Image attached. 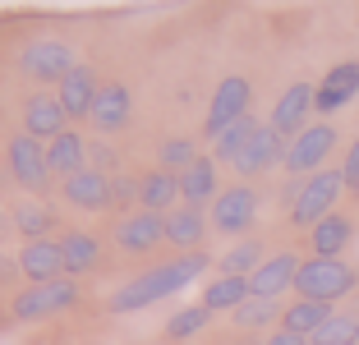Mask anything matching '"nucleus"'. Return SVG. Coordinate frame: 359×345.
I'll use <instances>...</instances> for the list:
<instances>
[{
	"mask_svg": "<svg viewBox=\"0 0 359 345\" xmlns=\"http://www.w3.org/2000/svg\"><path fill=\"white\" fill-rule=\"evenodd\" d=\"M337 143H341V129L332 125V120H313L304 134L290 138V147H285V166H281V170H285L290 180L318 175V170L327 166V157L337 152Z\"/></svg>",
	"mask_w": 359,
	"mask_h": 345,
	"instance_id": "obj_7",
	"label": "nucleus"
},
{
	"mask_svg": "<svg viewBox=\"0 0 359 345\" xmlns=\"http://www.w3.org/2000/svg\"><path fill=\"white\" fill-rule=\"evenodd\" d=\"M341 175H346V184L359 180V134H355V143L346 147V157H341Z\"/></svg>",
	"mask_w": 359,
	"mask_h": 345,
	"instance_id": "obj_37",
	"label": "nucleus"
},
{
	"mask_svg": "<svg viewBox=\"0 0 359 345\" xmlns=\"http://www.w3.org/2000/svg\"><path fill=\"white\" fill-rule=\"evenodd\" d=\"M263 129V120H254V115H244V120H235L231 129H226L222 138H212V157L222 161V166H231L235 157H240L244 147H249V138Z\"/></svg>",
	"mask_w": 359,
	"mask_h": 345,
	"instance_id": "obj_32",
	"label": "nucleus"
},
{
	"mask_svg": "<svg viewBox=\"0 0 359 345\" xmlns=\"http://www.w3.org/2000/svg\"><path fill=\"white\" fill-rule=\"evenodd\" d=\"M235 345H263V341H254V336H249V341H235Z\"/></svg>",
	"mask_w": 359,
	"mask_h": 345,
	"instance_id": "obj_41",
	"label": "nucleus"
},
{
	"mask_svg": "<svg viewBox=\"0 0 359 345\" xmlns=\"http://www.w3.org/2000/svg\"><path fill=\"white\" fill-rule=\"evenodd\" d=\"M88 147H93V138H83V129H65L60 138H51L46 143V161H51V175L55 180H69L79 175V170H88Z\"/></svg>",
	"mask_w": 359,
	"mask_h": 345,
	"instance_id": "obj_24",
	"label": "nucleus"
},
{
	"mask_svg": "<svg viewBox=\"0 0 359 345\" xmlns=\"http://www.w3.org/2000/svg\"><path fill=\"white\" fill-rule=\"evenodd\" d=\"M60 249H65V276H93V272H102V262H106V244H102V235L97 230H83V226H74V230H65L60 235Z\"/></svg>",
	"mask_w": 359,
	"mask_h": 345,
	"instance_id": "obj_17",
	"label": "nucleus"
},
{
	"mask_svg": "<svg viewBox=\"0 0 359 345\" xmlns=\"http://www.w3.org/2000/svg\"><path fill=\"white\" fill-rule=\"evenodd\" d=\"M309 115H313V83H290L281 97H276L267 125H272L281 138H295V134H304V129L313 125Z\"/></svg>",
	"mask_w": 359,
	"mask_h": 345,
	"instance_id": "obj_18",
	"label": "nucleus"
},
{
	"mask_svg": "<svg viewBox=\"0 0 359 345\" xmlns=\"http://www.w3.org/2000/svg\"><path fill=\"white\" fill-rule=\"evenodd\" d=\"M19 272L23 285H46V281H60L65 276V249H60V235L55 240H28L19 253Z\"/></svg>",
	"mask_w": 359,
	"mask_h": 345,
	"instance_id": "obj_15",
	"label": "nucleus"
},
{
	"mask_svg": "<svg viewBox=\"0 0 359 345\" xmlns=\"http://www.w3.org/2000/svg\"><path fill=\"white\" fill-rule=\"evenodd\" d=\"M180 175L175 170H166V166H152V170H143L138 175V208H148V212H175L180 208Z\"/></svg>",
	"mask_w": 359,
	"mask_h": 345,
	"instance_id": "obj_25",
	"label": "nucleus"
},
{
	"mask_svg": "<svg viewBox=\"0 0 359 345\" xmlns=\"http://www.w3.org/2000/svg\"><path fill=\"white\" fill-rule=\"evenodd\" d=\"M285 147H290V138H281L272 125H263L254 138H249V147H244L240 157L231 161V170H235L240 180H249V184H254L258 175H267V170L285 166Z\"/></svg>",
	"mask_w": 359,
	"mask_h": 345,
	"instance_id": "obj_13",
	"label": "nucleus"
},
{
	"mask_svg": "<svg viewBox=\"0 0 359 345\" xmlns=\"http://www.w3.org/2000/svg\"><path fill=\"white\" fill-rule=\"evenodd\" d=\"M249 276H226V272H217L208 285H203V299L198 304H208L212 313H235L244 299H249Z\"/></svg>",
	"mask_w": 359,
	"mask_h": 345,
	"instance_id": "obj_28",
	"label": "nucleus"
},
{
	"mask_svg": "<svg viewBox=\"0 0 359 345\" xmlns=\"http://www.w3.org/2000/svg\"><path fill=\"white\" fill-rule=\"evenodd\" d=\"M263 262H267V244L258 240V235H244V240H235L231 249L217 258V272H226V276H254Z\"/></svg>",
	"mask_w": 359,
	"mask_h": 345,
	"instance_id": "obj_29",
	"label": "nucleus"
},
{
	"mask_svg": "<svg viewBox=\"0 0 359 345\" xmlns=\"http://www.w3.org/2000/svg\"><path fill=\"white\" fill-rule=\"evenodd\" d=\"M5 170H10V180L28 194V198H42L46 189H51V161H46V143L32 134H14L10 143H5Z\"/></svg>",
	"mask_w": 359,
	"mask_h": 345,
	"instance_id": "obj_6",
	"label": "nucleus"
},
{
	"mask_svg": "<svg viewBox=\"0 0 359 345\" xmlns=\"http://www.w3.org/2000/svg\"><path fill=\"white\" fill-rule=\"evenodd\" d=\"M359 290V267L350 258H304L295 276V295L299 299H323V304H341Z\"/></svg>",
	"mask_w": 359,
	"mask_h": 345,
	"instance_id": "obj_3",
	"label": "nucleus"
},
{
	"mask_svg": "<svg viewBox=\"0 0 359 345\" xmlns=\"http://www.w3.org/2000/svg\"><path fill=\"white\" fill-rule=\"evenodd\" d=\"M355 97H359V60H337L313 83V111L323 115V120H332V115L346 111Z\"/></svg>",
	"mask_w": 359,
	"mask_h": 345,
	"instance_id": "obj_12",
	"label": "nucleus"
},
{
	"mask_svg": "<svg viewBox=\"0 0 359 345\" xmlns=\"http://www.w3.org/2000/svg\"><path fill=\"white\" fill-rule=\"evenodd\" d=\"M129 120H134V93H129V83H120V79L102 83V93H97V102H93V115H88L93 134L116 138V134L129 129Z\"/></svg>",
	"mask_w": 359,
	"mask_h": 345,
	"instance_id": "obj_11",
	"label": "nucleus"
},
{
	"mask_svg": "<svg viewBox=\"0 0 359 345\" xmlns=\"http://www.w3.org/2000/svg\"><path fill=\"white\" fill-rule=\"evenodd\" d=\"M281 313H285L281 299H258V295H249V299L231 313V327L244 332V336H267V332L281 327Z\"/></svg>",
	"mask_w": 359,
	"mask_h": 345,
	"instance_id": "obj_27",
	"label": "nucleus"
},
{
	"mask_svg": "<svg viewBox=\"0 0 359 345\" xmlns=\"http://www.w3.org/2000/svg\"><path fill=\"white\" fill-rule=\"evenodd\" d=\"M299 267H304V258H299L295 249L267 253V262L258 267L254 276H249V290H254L258 299H281L285 290H295V276H299Z\"/></svg>",
	"mask_w": 359,
	"mask_h": 345,
	"instance_id": "obj_16",
	"label": "nucleus"
},
{
	"mask_svg": "<svg viewBox=\"0 0 359 345\" xmlns=\"http://www.w3.org/2000/svg\"><path fill=\"white\" fill-rule=\"evenodd\" d=\"M350 194H355V203H359V180H355V184H350Z\"/></svg>",
	"mask_w": 359,
	"mask_h": 345,
	"instance_id": "obj_40",
	"label": "nucleus"
},
{
	"mask_svg": "<svg viewBox=\"0 0 359 345\" xmlns=\"http://www.w3.org/2000/svg\"><path fill=\"white\" fill-rule=\"evenodd\" d=\"M346 175H341V166H323L318 175H309L304 184H299V198L295 208H290V226L295 230H313L323 217H332L341 203V194H346Z\"/></svg>",
	"mask_w": 359,
	"mask_h": 345,
	"instance_id": "obj_5",
	"label": "nucleus"
},
{
	"mask_svg": "<svg viewBox=\"0 0 359 345\" xmlns=\"http://www.w3.org/2000/svg\"><path fill=\"white\" fill-rule=\"evenodd\" d=\"M249 102H254V83H249L244 74L222 79V83H217V93H212V102H208L203 138H222L226 129L235 125V120H244V115H249Z\"/></svg>",
	"mask_w": 359,
	"mask_h": 345,
	"instance_id": "obj_10",
	"label": "nucleus"
},
{
	"mask_svg": "<svg viewBox=\"0 0 359 345\" xmlns=\"http://www.w3.org/2000/svg\"><path fill=\"white\" fill-rule=\"evenodd\" d=\"M60 198L74 212H111V175L102 170H79V175L60 180Z\"/></svg>",
	"mask_w": 359,
	"mask_h": 345,
	"instance_id": "obj_19",
	"label": "nucleus"
},
{
	"mask_svg": "<svg viewBox=\"0 0 359 345\" xmlns=\"http://www.w3.org/2000/svg\"><path fill=\"white\" fill-rule=\"evenodd\" d=\"M79 299H83V285L74 276H60V281H46V285H23V290L10 295V323L19 327L46 323V318L69 313Z\"/></svg>",
	"mask_w": 359,
	"mask_h": 345,
	"instance_id": "obj_2",
	"label": "nucleus"
},
{
	"mask_svg": "<svg viewBox=\"0 0 359 345\" xmlns=\"http://www.w3.org/2000/svg\"><path fill=\"white\" fill-rule=\"evenodd\" d=\"M263 345H313V341H309V336H299V332H285V327H276V332L263 336Z\"/></svg>",
	"mask_w": 359,
	"mask_h": 345,
	"instance_id": "obj_38",
	"label": "nucleus"
},
{
	"mask_svg": "<svg viewBox=\"0 0 359 345\" xmlns=\"http://www.w3.org/2000/svg\"><path fill=\"white\" fill-rule=\"evenodd\" d=\"M258 208H263V194H258L249 180L240 184H226L217 194V203L208 208V221H212V235H226V240H244L258 221Z\"/></svg>",
	"mask_w": 359,
	"mask_h": 345,
	"instance_id": "obj_4",
	"label": "nucleus"
},
{
	"mask_svg": "<svg viewBox=\"0 0 359 345\" xmlns=\"http://www.w3.org/2000/svg\"><path fill=\"white\" fill-rule=\"evenodd\" d=\"M88 166L102 170V175H120V170H125V157L116 152L111 138H93V147H88Z\"/></svg>",
	"mask_w": 359,
	"mask_h": 345,
	"instance_id": "obj_36",
	"label": "nucleus"
},
{
	"mask_svg": "<svg viewBox=\"0 0 359 345\" xmlns=\"http://www.w3.org/2000/svg\"><path fill=\"white\" fill-rule=\"evenodd\" d=\"M10 221H14V235L23 244L28 240H55V230H60V212L46 198H19L10 208Z\"/></svg>",
	"mask_w": 359,
	"mask_h": 345,
	"instance_id": "obj_21",
	"label": "nucleus"
},
{
	"mask_svg": "<svg viewBox=\"0 0 359 345\" xmlns=\"http://www.w3.org/2000/svg\"><path fill=\"white\" fill-rule=\"evenodd\" d=\"M74 125L69 115H65L60 97H55V88H37V93L23 102V134L42 138V143H51V138H60L65 129Z\"/></svg>",
	"mask_w": 359,
	"mask_h": 345,
	"instance_id": "obj_14",
	"label": "nucleus"
},
{
	"mask_svg": "<svg viewBox=\"0 0 359 345\" xmlns=\"http://www.w3.org/2000/svg\"><path fill=\"white\" fill-rule=\"evenodd\" d=\"M208 267H212V258L203 249L198 253H175V258H166V262H152V267H143L138 276H129V281L111 295V313H138V309H152V304L180 295L184 285H194Z\"/></svg>",
	"mask_w": 359,
	"mask_h": 345,
	"instance_id": "obj_1",
	"label": "nucleus"
},
{
	"mask_svg": "<svg viewBox=\"0 0 359 345\" xmlns=\"http://www.w3.org/2000/svg\"><path fill=\"white\" fill-rule=\"evenodd\" d=\"M309 341L313 345H359V309H337Z\"/></svg>",
	"mask_w": 359,
	"mask_h": 345,
	"instance_id": "obj_33",
	"label": "nucleus"
},
{
	"mask_svg": "<svg viewBox=\"0 0 359 345\" xmlns=\"http://www.w3.org/2000/svg\"><path fill=\"white\" fill-rule=\"evenodd\" d=\"M97 93H102V79H97V69L88 60L79 65V69L69 74L60 88H55V97H60V106H65V115H69V120H88V115H93Z\"/></svg>",
	"mask_w": 359,
	"mask_h": 345,
	"instance_id": "obj_23",
	"label": "nucleus"
},
{
	"mask_svg": "<svg viewBox=\"0 0 359 345\" xmlns=\"http://www.w3.org/2000/svg\"><path fill=\"white\" fill-rule=\"evenodd\" d=\"M111 244H116L125 258H148V253H157L161 244H166V217H161V212H148V208L129 212V217H120L116 226H111Z\"/></svg>",
	"mask_w": 359,
	"mask_h": 345,
	"instance_id": "obj_9",
	"label": "nucleus"
},
{
	"mask_svg": "<svg viewBox=\"0 0 359 345\" xmlns=\"http://www.w3.org/2000/svg\"><path fill=\"white\" fill-rule=\"evenodd\" d=\"M212 318L217 313H212L208 304H184V309H175V313L166 318V341H175V345L194 341V336H203L212 327Z\"/></svg>",
	"mask_w": 359,
	"mask_h": 345,
	"instance_id": "obj_31",
	"label": "nucleus"
},
{
	"mask_svg": "<svg viewBox=\"0 0 359 345\" xmlns=\"http://www.w3.org/2000/svg\"><path fill=\"white\" fill-rule=\"evenodd\" d=\"M10 230H14V221H10V212H5V208H0V244H5V240H10Z\"/></svg>",
	"mask_w": 359,
	"mask_h": 345,
	"instance_id": "obj_39",
	"label": "nucleus"
},
{
	"mask_svg": "<svg viewBox=\"0 0 359 345\" xmlns=\"http://www.w3.org/2000/svg\"><path fill=\"white\" fill-rule=\"evenodd\" d=\"M111 208H116L120 217L138 212V175H134V170H120V175H111Z\"/></svg>",
	"mask_w": 359,
	"mask_h": 345,
	"instance_id": "obj_35",
	"label": "nucleus"
},
{
	"mask_svg": "<svg viewBox=\"0 0 359 345\" xmlns=\"http://www.w3.org/2000/svg\"><path fill=\"white\" fill-rule=\"evenodd\" d=\"M350 240H355V221L346 212H332L309 230V258H346Z\"/></svg>",
	"mask_w": 359,
	"mask_h": 345,
	"instance_id": "obj_26",
	"label": "nucleus"
},
{
	"mask_svg": "<svg viewBox=\"0 0 359 345\" xmlns=\"http://www.w3.org/2000/svg\"><path fill=\"white\" fill-rule=\"evenodd\" d=\"M79 51L69 42H60V37H37V42H28L23 46V55H19V69L28 74L32 83H51V88H60L69 74L79 69Z\"/></svg>",
	"mask_w": 359,
	"mask_h": 345,
	"instance_id": "obj_8",
	"label": "nucleus"
},
{
	"mask_svg": "<svg viewBox=\"0 0 359 345\" xmlns=\"http://www.w3.org/2000/svg\"><path fill=\"white\" fill-rule=\"evenodd\" d=\"M337 313V304H323V299H290L285 304V313H281V327L285 332H299V336H313L318 327L327 323V318Z\"/></svg>",
	"mask_w": 359,
	"mask_h": 345,
	"instance_id": "obj_30",
	"label": "nucleus"
},
{
	"mask_svg": "<svg viewBox=\"0 0 359 345\" xmlns=\"http://www.w3.org/2000/svg\"><path fill=\"white\" fill-rule=\"evenodd\" d=\"M198 157H203V152H198V138H194V134H170L166 143L157 147V166L175 170V175H180V170H189Z\"/></svg>",
	"mask_w": 359,
	"mask_h": 345,
	"instance_id": "obj_34",
	"label": "nucleus"
},
{
	"mask_svg": "<svg viewBox=\"0 0 359 345\" xmlns=\"http://www.w3.org/2000/svg\"><path fill=\"white\" fill-rule=\"evenodd\" d=\"M212 235V221H208V208H189L180 203L175 212H166V244L175 253H198Z\"/></svg>",
	"mask_w": 359,
	"mask_h": 345,
	"instance_id": "obj_20",
	"label": "nucleus"
},
{
	"mask_svg": "<svg viewBox=\"0 0 359 345\" xmlns=\"http://www.w3.org/2000/svg\"><path fill=\"white\" fill-rule=\"evenodd\" d=\"M222 194V161L217 157H198L189 170H180V198L189 208H212Z\"/></svg>",
	"mask_w": 359,
	"mask_h": 345,
	"instance_id": "obj_22",
	"label": "nucleus"
}]
</instances>
